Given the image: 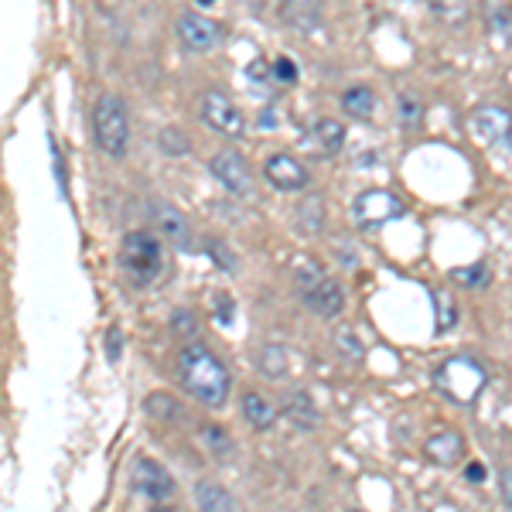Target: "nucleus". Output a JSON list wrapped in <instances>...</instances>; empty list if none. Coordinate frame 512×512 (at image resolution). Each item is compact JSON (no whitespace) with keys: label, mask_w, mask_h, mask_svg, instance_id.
Returning <instances> with one entry per match:
<instances>
[{"label":"nucleus","mask_w":512,"mask_h":512,"mask_svg":"<svg viewBox=\"0 0 512 512\" xmlns=\"http://www.w3.org/2000/svg\"><path fill=\"white\" fill-rule=\"evenodd\" d=\"M178 379L185 386V393H192V400L205 403V407H222L229 400V369L222 366L205 345L188 342L178 352Z\"/></svg>","instance_id":"nucleus-1"},{"label":"nucleus","mask_w":512,"mask_h":512,"mask_svg":"<svg viewBox=\"0 0 512 512\" xmlns=\"http://www.w3.org/2000/svg\"><path fill=\"white\" fill-rule=\"evenodd\" d=\"M93 130H96V144L103 154L110 158H123L130 147V120L127 110L117 96H99L93 106Z\"/></svg>","instance_id":"nucleus-3"},{"label":"nucleus","mask_w":512,"mask_h":512,"mask_svg":"<svg viewBox=\"0 0 512 512\" xmlns=\"http://www.w3.org/2000/svg\"><path fill=\"white\" fill-rule=\"evenodd\" d=\"M403 216H407L403 202H400V198H396L393 192H383V188H373V192H362V195L352 202V219L359 222L362 229L386 226V222L403 219Z\"/></svg>","instance_id":"nucleus-5"},{"label":"nucleus","mask_w":512,"mask_h":512,"mask_svg":"<svg viewBox=\"0 0 512 512\" xmlns=\"http://www.w3.org/2000/svg\"><path fill=\"white\" fill-rule=\"evenodd\" d=\"M437 304H441V325H437V332H451L454 321H458V308H454L448 294H437Z\"/></svg>","instance_id":"nucleus-26"},{"label":"nucleus","mask_w":512,"mask_h":512,"mask_svg":"<svg viewBox=\"0 0 512 512\" xmlns=\"http://www.w3.org/2000/svg\"><path fill=\"white\" fill-rule=\"evenodd\" d=\"M424 454H427V461H431V465L451 468V465H458V461L465 458V437H461L458 431H451V427H444V431L427 437Z\"/></svg>","instance_id":"nucleus-14"},{"label":"nucleus","mask_w":512,"mask_h":512,"mask_svg":"<svg viewBox=\"0 0 512 512\" xmlns=\"http://www.w3.org/2000/svg\"><path fill=\"white\" fill-rule=\"evenodd\" d=\"M147 410H151L158 420H171V417H178V407H175V400H171L168 393H151L147 396Z\"/></svg>","instance_id":"nucleus-23"},{"label":"nucleus","mask_w":512,"mask_h":512,"mask_svg":"<svg viewBox=\"0 0 512 512\" xmlns=\"http://www.w3.org/2000/svg\"><path fill=\"white\" fill-rule=\"evenodd\" d=\"M202 4H212V0H202Z\"/></svg>","instance_id":"nucleus-34"},{"label":"nucleus","mask_w":512,"mask_h":512,"mask_svg":"<svg viewBox=\"0 0 512 512\" xmlns=\"http://www.w3.org/2000/svg\"><path fill=\"white\" fill-rule=\"evenodd\" d=\"M120 267H123V274L130 277V284H137V287L154 284L161 274V267H164L161 239L144 233V229L127 233L120 243Z\"/></svg>","instance_id":"nucleus-2"},{"label":"nucleus","mask_w":512,"mask_h":512,"mask_svg":"<svg viewBox=\"0 0 512 512\" xmlns=\"http://www.w3.org/2000/svg\"><path fill=\"white\" fill-rule=\"evenodd\" d=\"M287 417H291L297 427H304V431H315L318 427V410H315V403H311L308 393L287 396Z\"/></svg>","instance_id":"nucleus-18"},{"label":"nucleus","mask_w":512,"mask_h":512,"mask_svg":"<svg viewBox=\"0 0 512 512\" xmlns=\"http://www.w3.org/2000/svg\"><path fill=\"white\" fill-rule=\"evenodd\" d=\"M134 489L151 502H168L175 495V478H171L158 461L140 458L134 465Z\"/></svg>","instance_id":"nucleus-9"},{"label":"nucleus","mask_w":512,"mask_h":512,"mask_svg":"<svg viewBox=\"0 0 512 512\" xmlns=\"http://www.w3.org/2000/svg\"><path fill=\"white\" fill-rule=\"evenodd\" d=\"M260 373L267 379H284L287 376V352L284 345H267L260 352Z\"/></svg>","instance_id":"nucleus-20"},{"label":"nucleus","mask_w":512,"mask_h":512,"mask_svg":"<svg viewBox=\"0 0 512 512\" xmlns=\"http://www.w3.org/2000/svg\"><path fill=\"white\" fill-rule=\"evenodd\" d=\"M205 441H209V448L216 451V458H226V451L233 448V441L226 437V431H219L216 424H205Z\"/></svg>","instance_id":"nucleus-24"},{"label":"nucleus","mask_w":512,"mask_h":512,"mask_svg":"<svg viewBox=\"0 0 512 512\" xmlns=\"http://www.w3.org/2000/svg\"><path fill=\"white\" fill-rule=\"evenodd\" d=\"M454 277L465 280V284H478V287H482L485 280H489V274H485V263H475L472 270H454Z\"/></svg>","instance_id":"nucleus-27"},{"label":"nucleus","mask_w":512,"mask_h":512,"mask_svg":"<svg viewBox=\"0 0 512 512\" xmlns=\"http://www.w3.org/2000/svg\"><path fill=\"white\" fill-rule=\"evenodd\" d=\"M202 120L209 130H216L219 137L239 140L246 137V117L239 113V106L222 93H205L202 96Z\"/></svg>","instance_id":"nucleus-6"},{"label":"nucleus","mask_w":512,"mask_h":512,"mask_svg":"<svg viewBox=\"0 0 512 512\" xmlns=\"http://www.w3.org/2000/svg\"><path fill=\"white\" fill-rule=\"evenodd\" d=\"M472 130L482 144H506L512 134V117L502 106H478L472 113Z\"/></svg>","instance_id":"nucleus-12"},{"label":"nucleus","mask_w":512,"mask_h":512,"mask_svg":"<svg viewBox=\"0 0 512 512\" xmlns=\"http://www.w3.org/2000/svg\"><path fill=\"white\" fill-rule=\"evenodd\" d=\"M274 76H277L280 82H294V79H297V65H294L291 59H277V62H274Z\"/></svg>","instance_id":"nucleus-28"},{"label":"nucleus","mask_w":512,"mask_h":512,"mask_svg":"<svg viewBox=\"0 0 512 512\" xmlns=\"http://www.w3.org/2000/svg\"><path fill=\"white\" fill-rule=\"evenodd\" d=\"M243 417H246V424L256 427V431H270L280 414H277L274 400H267L263 393H246L243 396Z\"/></svg>","instance_id":"nucleus-15"},{"label":"nucleus","mask_w":512,"mask_h":512,"mask_svg":"<svg viewBox=\"0 0 512 512\" xmlns=\"http://www.w3.org/2000/svg\"><path fill=\"white\" fill-rule=\"evenodd\" d=\"M212 175L222 188H226L229 195H250L253 188V178H250V164L239 158L236 151H219L216 158H212Z\"/></svg>","instance_id":"nucleus-8"},{"label":"nucleus","mask_w":512,"mask_h":512,"mask_svg":"<svg viewBox=\"0 0 512 512\" xmlns=\"http://www.w3.org/2000/svg\"><path fill=\"white\" fill-rule=\"evenodd\" d=\"M499 489H502V502L512 509V468H502L499 472Z\"/></svg>","instance_id":"nucleus-30"},{"label":"nucleus","mask_w":512,"mask_h":512,"mask_svg":"<svg viewBox=\"0 0 512 512\" xmlns=\"http://www.w3.org/2000/svg\"><path fill=\"white\" fill-rule=\"evenodd\" d=\"M175 31H178V41H181V48L185 52H212V48L219 45V24L212 21V18H205V14H181L178 24H175Z\"/></svg>","instance_id":"nucleus-7"},{"label":"nucleus","mask_w":512,"mask_h":512,"mask_svg":"<svg viewBox=\"0 0 512 512\" xmlns=\"http://www.w3.org/2000/svg\"><path fill=\"white\" fill-rule=\"evenodd\" d=\"M195 502H198V509H209V512H233L239 502H236V495L229 492V489H222L219 482H202L195 489Z\"/></svg>","instance_id":"nucleus-16"},{"label":"nucleus","mask_w":512,"mask_h":512,"mask_svg":"<svg viewBox=\"0 0 512 512\" xmlns=\"http://www.w3.org/2000/svg\"><path fill=\"white\" fill-rule=\"evenodd\" d=\"M304 304H308V308L321 318H335V315H342V308H345V291L335 277L321 274L315 284L304 291Z\"/></svg>","instance_id":"nucleus-11"},{"label":"nucleus","mask_w":512,"mask_h":512,"mask_svg":"<svg viewBox=\"0 0 512 512\" xmlns=\"http://www.w3.org/2000/svg\"><path fill=\"white\" fill-rule=\"evenodd\" d=\"M342 110L349 113L352 120H369V117H373V110H376L373 89H369V86H352V89H345Z\"/></svg>","instance_id":"nucleus-17"},{"label":"nucleus","mask_w":512,"mask_h":512,"mask_svg":"<svg viewBox=\"0 0 512 512\" xmlns=\"http://www.w3.org/2000/svg\"><path fill=\"white\" fill-rule=\"evenodd\" d=\"M263 175H267L270 185L280 188V192H301V188H308V168L297 158H291V154H274V158H267Z\"/></svg>","instance_id":"nucleus-10"},{"label":"nucleus","mask_w":512,"mask_h":512,"mask_svg":"<svg viewBox=\"0 0 512 512\" xmlns=\"http://www.w3.org/2000/svg\"><path fill=\"white\" fill-rule=\"evenodd\" d=\"M400 106H403V117H407V120H414V123L420 120V106H417L410 96H403V103H400Z\"/></svg>","instance_id":"nucleus-32"},{"label":"nucleus","mask_w":512,"mask_h":512,"mask_svg":"<svg viewBox=\"0 0 512 512\" xmlns=\"http://www.w3.org/2000/svg\"><path fill=\"white\" fill-rule=\"evenodd\" d=\"M209 253H212V260H216L222 270L236 274V256L226 250V243H219V239H209Z\"/></svg>","instance_id":"nucleus-25"},{"label":"nucleus","mask_w":512,"mask_h":512,"mask_svg":"<svg viewBox=\"0 0 512 512\" xmlns=\"http://www.w3.org/2000/svg\"><path fill=\"white\" fill-rule=\"evenodd\" d=\"M315 140H318L321 151L332 158V154L342 151V144H345V127L338 120H318L315 123Z\"/></svg>","instance_id":"nucleus-19"},{"label":"nucleus","mask_w":512,"mask_h":512,"mask_svg":"<svg viewBox=\"0 0 512 512\" xmlns=\"http://www.w3.org/2000/svg\"><path fill=\"white\" fill-rule=\"evenodd\" d=\"M468 478H472V482H482V478H485V468H482V465H468Z\"/></svg>","instance_id":"nucleus-33"},{"label":"nucleus","mask_w":512,"mask_h":512,"mask_svg":"<svg viewBox=\"0 0 512 512\" xmlns=\"http://www.w3.org/2000/svg\"><path fill=\"white\" fill-rule=\"evenodd\" d=\"M106 355H110V359H117V355H120V332H117V328L106 335Z\"/></svg>","instance_id":"nucleus-31"},{"label":"nucleus","mask_w":512,"mask_h":512,"mask_svg":"<svg viewBox=\"0 0 512 512\" xmlns=\"http://www.w3.org/2000/svg\"><path fill=\"white\" fill-rule=\"evenodd\" d=\"M335 342H338V352L345 355L349 362H362L366 359V349H362V338L349 332V328H342V332L335 335Z\"/></svg>","instance_id":"nucleus-22"},{"label":"nucleus","mask_w":512,"mask_h":512,"mask_svg":"<svg viewBox=\"0 0 512 512\" xmlns=\"http://www.w3.org/2000/svg\"><path fill=\"white\" fill-rule=\"evenodd\" d=\"M195 328H198L195 315H188V311H178V315H175V332L178 335H188V332H195Z\"/></svg>","instance_id":"nucleus-29"},{"label":"nucleus","mask_w":512,"mask_h":512,"mask_svg":"<svg viewBox=\"0 0 512 512\" xmlns=\"http://www.w3.org/2000/svg\"><path fill=\"white\" fill-rule=\"evenodd\" d=\"M489 383V376H485V369L478 366L475 359H468V355H454V359L444 362L441 369L434 373V386L448 396L451 403H472L478 393H482V386Z\"/></svg>","instance_id":"nucleus-4"},{"label":"nucleus","mask_w":512,"mask_h":512,"mask_svg":"<svg viewBox=\"0 0 512 512\" xmlns=\"http://www.w3.org/2000/svg\"><path fill=\"white\" fill-rule=\"evenodd\" d=\"M427 4H431V11L437 18L448 21V24L468 21V0H427Z\"/></svg>","instance_id":"nucleus-21"},{"label":"nucleus","mask_w":512,"mask_h":512,"mask_svg":"<svg viewBox=\"0 0 512 512\" xmlns=\"http://www.w3.org/2000/svg\"><path fill=\"white\" fill-rule=\"evenodd\" d=\"M151 219H154V226H158V233L168 239V243H175L178 250H188V246H192V226H188V219L181 216L175 205L154 202Z\"/></svg>","instance_id":"nucleus-13"}]
</instances>
